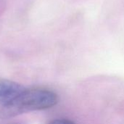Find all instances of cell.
I'll list each match as a JSON object with an SVG mask.
<instances>
[{"label":"cell","mask_w":124,"mask_h":124,"mask_svg":"<svg viewBox=\"0 0 124 124\" xmlns=\"http://www.w3.org/2000/svg\"><path fill=\"white\" fill-rule=\"evenodd\" d=\"M57 102V94L51 90L24 89L16 97L2 106L0 110V117L3 119L12 118L24 113L49 109Z\"/></svg>","instance_id":"1"},{"label":"cell","mask_w":124,"mask_h":124,"mask_svg":"<svg viewBox=\"0 0 124 124\" xmlns=\"http://www.w3.org/2000/svg\"><path fill=\"white\" fill-rule=\"evenodd\" d=\"M25 89L18 83L0 78V104L3 105L20 94Z\"/></svg>","instance_id":"2"},{"label":"cell","mask_w":124,"mask_h":124,"mask_svg":"<svg viewBox=\"0 0 124 124\" xmlns=\"http://www.w3.org/2000/svg\"><path fill=\"white\" fill-rule=\"evenodd\" d=\"M49 124H76L74 122L64 118H60V119H54Z\"/></svg>","instance_id":"3"}]
</instances>
